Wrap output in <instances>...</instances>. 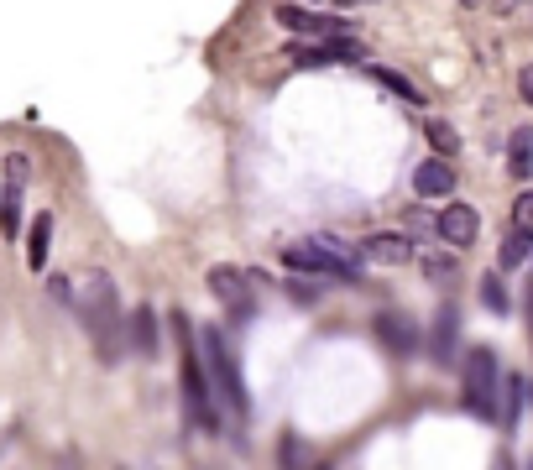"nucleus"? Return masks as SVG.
<instances>
[{
    "label": "nucleus",
    "mask_w": 533,
    "mask_h": 470,
    "mask_svg": "<svg viewBox=\"0 0 533 470\" xmlns=\"http://www.w3.org/2000/svg\"><path fill=\"white\" fill-rule=\"evenodd\" d=\"M74 309H79L84 329L95 335L100 356L115 366V356H121V298H115V282H110L105 272H89L84 293L74 298Z\"/></svg>",
    "instance_id": "nucleus-1"
},
{
    "label": "nucleus",
    "mask_w": 533,
    "mask_h": 470,
    "mask_svg": "<svg viewBox=\"0 0 533 470\" xmlns=\"http://www.w3.org/2000/svg\"><path fill=\"white\" fill-rule=\"evenodd\" d=\"M48 246H53V215H37L32 230H27V267L32 272L48 267Z\"/></svg>",
    "instance_id": "nucleus-12"
},
{
    "label": "nucleus",
    "mask_w": 533,
    "mask_h": 470,
    "mask_svg": "<svg viewBox=\"0 0 533 470\" xmlns=\"http://www.w3.org/2000/svg\"><path fill=\"white\" fill-rule=\"evenodd\" d=\"M513 215H518V225H533V194H518Z\"/></svg>",
    "instance_id": "nucleus-26"
},
{
    "label": "nucleus",
    "mask_w": 533,
    "mask_h": 470,
    "mask_svg": "<svg viewBox=\"0 0 533 470\" xmlns=\"http://www.w3.org/2000/svg\"><path fill=\"white\" fill-rule=\"evenodd\" d=\"M178 340H183V397H189V418L199 423V429H220V413H215V387H210V366H199L194 345H189V324H173Z\"/></svg>",
    "instance_id": "nucleus-5"
},
{
    "label": "nucleus",
    "mask_w": 533,
    "mask_h": 470,
    "mask_svg": "<svg viewBox=\"0 0 533 470\" xmlns=\"http://www.w3.org/2000/svg\"><path fill=\"white\" fill-rule=\"evenodd\" d=\"M507 168H513V178H528L533 173V126H518L513 141H507Z\"/></svg>",
    "instance_id": "nucleus-13"
},
{
    "label": "nucleus",
    "mask_w": 533,
    "mask_h": 470,
    "mask_svg": "<svg viewBox=\"0 0 533 470\" xmlns=\"http://www.w3.org/2000/svg\"><path fill=\"white\" fill-rule=\"evenodd\" d=\"M455 335H460V314H455V309H439V324H434V361H439V366H450Z\"/></svg>",
    "instance_id": "nucleus-14"
},
{
    "label": "nucleus",
    "mask_w": 533,
    "mask_h": 470,
    "mask_svg": "<svg viewBox=\"0 0 533 470\" xmlns=\"http://www.w3.org/2000/svg\"><path fill=\"white\" fill-rule=\"evenodd\" d=\"M246 277L251 272H236V267H215L210 272V293L230 309V324H251V319H257V298H251Z\"/></svg>",
    "instance_id": "nucleus-7"
},
{
    "label": "nucleus",
    "mask_w": 533,
    "mask_h": 470,
    "mask_svg": "<svg viewBox=\"0 0 533 470\" xmlns=\"http://www.w3.org/2000/svg\"><path fill=\"white\" fill-rule=\"evenodd\" d=\"M528 251H533V225H518V230L502 241V267H518V262H528Z\"/></svg>",
    "instance_id": "nucleus-17"
},
{
    "label": "nucleus",
    "mask_w": 533,
    "mask_h": 470,
    "mask_svg": "<svg viewBox=\"0 0 533 470\" xmlns=\"http://www.w3.org/2000/svg\"><path fill=\"white\" fill-rule=\"evenodd\" d=\"M424 131H429V147H434L439 157H455V152H460V131H455L450 121H429Z\"/></svg>",
    "instance_id": "nucleus-20"
},
{
    "label": "nucleus",
    "mask_w": 533,
    "mask_h": 470,
    "mask_svg": "<svg viewBox=\"0 0 533 470\" xmlns=\"http://www.w3.org/2000/svg\"><path fill=\"white\" fill-rule=\"evenodd\" d=\"M497 387H502V366H497V356H492L486 345H476L471 356H466V408H471L476 418H486V423L502 418Z\"/></svg>",
    "instance_id": "nucleus-4"
},
{
    "label": "nucleus",
    "mask_w": 533,
    "mask_h": 470,
    "mask_svg": "<svg viewBox=\"0 0 533 470\" xmlns=\"http://www.w3.org/2000/svg\"><path fill=\"white\" fill-rule=\"evenodd\" d=\"M481 303H486L492 314H507V303H513V298H507V288H502V277H497V272H492V277H481Z\"/></svg>",
    "instance_id": "nucleus-21"
},
{
    "label": "nucleus",
    "mask_w": 533,
    "mask_h": 470,
    "mask_svg": "<svg viewBox=\"0 0 533 470\" xmlns=\"http://www.w3.org/2000/svg\"><path fill=\"white\" fill-rule=\"evenodd\" d=\"M288 63L304 68V74H319V68H330V47H288Z\"/></svg>",
    "instance_id": "nucleus-18"
},
{
    "label": "nucleus",
    "mask_w": 533,
    "mask_h": 470,
    "mask_svg": "<svg viewBox=\"0 0 533 470\" xmlns=\"http://www.w3.org/2000/svg\"><path fill=\"white\" fill-rule=\"evenodd\" d=\"M366 74H372V79H382V84H387L392 94H403V100H408V105H424V94H419V89H413V84H408L403 74H392V68H377V63H366Z\"/></svg>",
    "instance_id": "nucleus-19"
},
{
    "label": "nucleus",
    "mask_w": 533,
    "mask_h": 470,
    "mask_svg": "<svg viewBox=\"0 0 533 470\" xmlns=\"http://www.w3.org/2000/svg\"><path fill=\"white\" fill-rule=\"evenodd\" d=\"M518 413H523V382H518V376H507V403H502V423H507V429L518 423Z\"/></svg>",
    "instance_id": "nucleus-24"
},
{
    "label": "nucleus",
    "mask_w": 533,
    "mask_h": 470,
    "mask_svg": "<svg viewBox=\"0 0 533 470\" xmlns=\"http://www.w3.org/2000/svg\"><path fill=\"white\" fill-rule=\"evenodd\" d=\"M131 335H136V350H142V356H157V314L152 309L131 314Z\"/></svg>",
    "instance_id": "nucleus-16"
},
{
    "label": "nucleus",
    "mask_w": 533,
    "mask_h": 470,
    "mask_svg": "<svg viewBox=\"0 0 533 470\" xmlns=\"http://www.w3.org/2000/svg\"><path fill=\"white\" fill-rule=\"evenodd\" d=\"M419 267L429 272V282H450V277H460V267H455V256H419Z\"/></svg>",
    "instance_id": "nucleus-22"
},
{
    "label": "nucleus",
    "mask_w": 533,
    "mask_h": 470,
    "mask_svg": "<svg viewBox=\"0 0 533 470\" xmlns=\"http://www.w3.org/2000/svg\"><path fill=\"white\" fill-rule=\"evenodd\" d=\"M518 94H523V105H533V63L518 68Z\"/></svg>",
    "instance_id": "nucleus-25"
},
{
    "label": "nucleus",
    "mask_w": 533,
    "mask_h": 470,
    "mask_svg": "<svg viewBox=\"0 0 533 470\" xmlns=\"http://www.w3.org/2000/svg\"><path fill=\"white\" fill-rule=\"evenodd\" d=\"M277 27H288L293 37H356V21H345V16H314V11L298 6V0H283V6H277Z\"/></svg>",
    "instance_id": "nucleus-6"
},
{
    "label": "nucleus",
    "mask_w": 533,
    "mask_h": 470,
    "mask_svg": "<svg viewBox=\"0 0 533 470\" xmlns=\"http://www.w3.org/2000/svg\"><path fill=\"white\" fill-rule=\"evenodd\" d=\"M408 235L413 241H424V235H439V215H429V209H408Z\"/></svg>",
    "instance_id": "nucleus-23"
},
{
    "label": "nucleus",
    "mask_w": 533,
    "mask_h": 470,
    "mask_svg": "<svg viewBox=\"0 0 533 470\" xmlns=\"http://www.w3.org/2000/svg\"><path fill=\"white\" fill-rule=\"evenodd\" d=\"M199 345H204V366H210V382L220 387L225 408L236 413V418H251V392H246V382H241V366H236V350H230V340L210 324V329L199 335Z\"/></svg>",
    "instance_id": "nucleus-3"
},
{
    "label": "nucleus",
    "mask_w": 533,
    "mask_h": 470,
    "mask_svg": "<svg viewBox=\"0 0 533 470\" xmlns=\"http://www.w3.org/2000/svg\"><path fill=\"white\" fill-rule=\"evenodd\" d=\"M283 267H288V272L335 277V282H356V277H361V262L335 241V235H309L304 246H288V251H283Z\"/></svg>",
    "instance_id": "nucleus-2"
},
{
    "label": "nucleus",
    "mask_w": 533,
    "mask_h": 470,
    "mask_svg": "<svg viewBox=\"0 0 533 470\" xmlns=\"http://www.w3.org/2000/svg\"><path fill=\"white\" fill-rule=\"evenodd\" d=\"M481 235V215L471 204H450V209H439V241L455 246V251H466L471 241Z\"/></svg>",
    "instance_id": "nucleus-8"
},
{
    "label": "nucleus",
    "mask_w": 533,
    "mask_h": 470,
    "mask_svg": "<svg viewBox=\"0 0 533 470\" xmlns=\"http://www.w3.org/2000/svg\"><path fill=\"white\" fill-rule=\"evenodd\" d=\"M377 335H382V345L392 350V356H413V350H419V329L403 324L398 314H382L377 319Z\"/></svg>",
    "instance_id": "nucleus-11"
},
{
    "label": "nucleus",
    "mask_w": 533,
    "mask_h": 470,
    "mask_svg": "<svg viewBox=\"0 0 533 470\" xmlns=\"http://www.w3.org/2000/svg\"><path fill=\"white\" fill-rule=\"evenodd\" d=\"M361 256H372V262H387V267H398L413 256V235H398V230H377V235H366L361 241Z\"/></svg>",
    "instance_id": "nucleus-9"
},
{
    "label": "nucleus",
    "mask_w": 533,
    "mask_h": 470,
    "mask_svg": "<svg viewBox=\"0 0 533 470\" xmlns=\"http://www.w3.org/2000/svg\"><path fill=\"white\" fill-rule=\"evenodd\" d=\"M0 230H6L11 241L21 235V178H11L6 188H0Z\"/></svg>",
    "instance_id": "nucleus-15"
},
{
    "label": "nucleus",
    "mask_w": 533,
    "mask_h": 470,
    "mask_svg": "<svg viewBox=\"0 0 533 470\" xmlns=\"http://www.w3.org/2000/svg\"><path fill=\"white\" fill-rule=\"evenodd\" d=\"M413 188H419L424 199H445V194H455V168L445 157H429L413 168Z\"/></svg>",
    "instance_id": "nucleus-10"
}]
</instances>
